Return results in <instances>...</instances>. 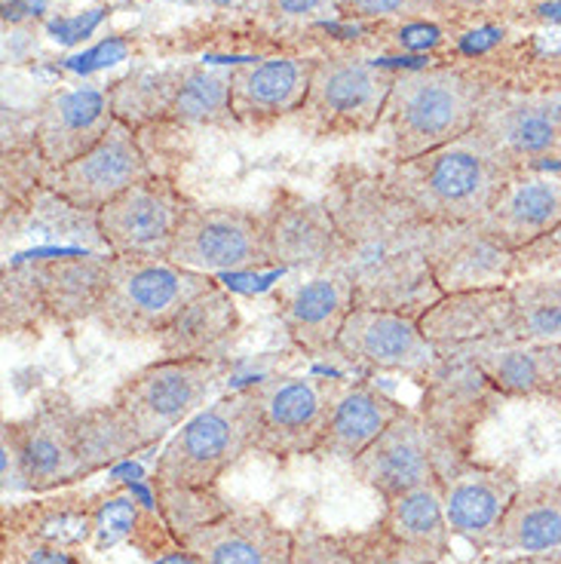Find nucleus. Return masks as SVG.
Returning a JSON list of instances; mask_svg holds the SVG:
<instances>
[{"label":"nucleus","mask_w":561,"mask_h":564,"mask_svg":"<svg viewBox=\"0 0 561 564\" xmlns=\"http://www.w3.org/2000/svg\"><path fill=\"white\" fill-rule=\"evenodd\" d=\"M325 206L337 225L344 270L356 285V307L421 316L442 295L430 270V230L380 178V172L337 166Z\"/></svg>","instance_id":"nucleus-1"},{"label":"nucleus","mask_w":561,"mask_h":564,"mask_svg":"<svg viewBox=\"0 0 561 564\" xmlns=\"http://www.w3.org/2000/svg\"><path fill=\"white\" fill-rule=\"evenodd\" d=\"M516 170L478 129L406 163H387L380 178L427 225H476Z\"/></svg>","instance_id":"nucleus-2"},{"label":"nucleus","mask_w":561,"mask_h":564,"mask_svg":"<svg viewBox=\"0 0 561 564\" xmlns=\"http://www.w3.org/2000/svg\"><path fill=\"white\" fill-rule=\"evenodd\" d=\"M488 89L457 68L396 74L380 117L387 163H406L473 132Z\"/></svg>","instance_id":"nucleus-3"},{"label":"nucleus","mask_w":561,"mask_h":564,"mask_svg":"<svg viewBox=\"0 0 561 564\" xmlns=\"http://www.w3.org/2000/svg\"><path fill=\"white\" fill-rule=\"evenodd\" d=\"M111 254L62 252L3 270L0 328L7 335L96 319Z\"/></svg>","instance_id":"nucleus-4"},{"label":"nucleus","mask_w":561,"mask_h":564,"mask_svg":"<svg viewBox=\"0 0 561 564\" xmlns=\"http://www.w3.org/2000/svg\"><path fill=\"white\" fill-rule=\"evenodd\" d=\"M77 411L65 393H46L37 409L0 426V491L56 494L89 479L77 445Z\"/></svg>","instance_id":"nucleus-5"},{"label":"nucleus","mask_w":561,"mask_h":564,"mask_svg":"<svg viewBox=\"0 0 561 564\" xmlns=\"http://www.w3.org/2000/svg\"><path fill=\"white\" fill-rule=\"evenodd\" d=\"M258 423L249 387L222 395L184 421L157 454L151 485L179 491H215L227 469L255 452Z\"/></svg>","instance_id":"nucleus-6"},{"label":"nucleus","mask_w":561,"mask_h":564,"mask_svg":"<svg viewBox=\"0 0 561 564\" xmlns=\"http://www.w3.org/2000/svg\"><path fill=\"white\" fill-rule=\"evenodd\" d=\"M218 282L169 258H117L111 254L108 285L96 323L117 340H160L179 313Z\"/></svg>","instance_id":"nucleus-7"},{"label":"nucleus","mask_w":561,"mask_h":564,"mask_svg":"<svg viewBox=\"0 0 561 564\" xmlns=\"http://www.w3.org/2000/svg\"><path fill=\"white\" fill-rule=\"evenodd\" d=\"M225 359L163 356L151 366L132 371L114 390L111 402L136 430L141 445L151 452L206 405V395L225 378Z\"/></svg>","instance_id":"nucleus-8"},{"label":"nucleus","mask_w":561,"mask_h":564,"mask_svg":"<svg viewBox=\"0 0 561 564\" xmlns=\"http://www.w3.org/2000/svg\"><path fill=\"white\" fill-rule=\"evenodd\" d=\"M341 383L335 378L273 375L249 387L255 402L258 438L255 452L270 460H295L320 452L325 423Z\"/></svg>","instance_id":"nucleus-9"},{"label":"nucleus","mask_w":561,"mask_h":564,"mask_svg":"<svg viewBox=\"0 0 561 564\" xmlns=\"http://www.w3.org/2000/svg\"><path fill=\"white\" fill-rule=\"evenodd\" d=\"M418 323L445 362H473L497 347L519 344V304L513 285L439 295Z\"/></svg>","instance_id":"nucleus-10"},{"label":"nucleus","mask_w":561,"mask_h":564,"mask_svg":"<svg viewBox=\"0 0 561 564\" xmlns=\"http://www.w3.org/2000/svg\"><path fill=\"white\" fill-rule=\"evenodd\" d=\"M473 460V457H470ZM463 464L418 409H406L350 464L353 479L375 491L380 500L414 491L442 479L451 466Z\"/></svg>","instance_id":"nucleus-11"},{"label":"nucleus","mask_w":561,"mask_h":564,"mask_svg":"<svg viewBox=\"0 0 561 564\" xmlns=\"http://www.w3.org/2000/svg\"><path fill=\"white\" fill-rule=\"evenodd\" d=\"M393 74L359 58H316L304 117L323 135L375 132L393 89Z\"/></svg>","instance_id":"nucleus-12"},{"label":"nucleus","mask_w":561,"mask_h":564,"mask_svg":"<svg viewBox=\"0 0 561 564\" xmlns=\"http://www.w3.org/2000/svg\"><path fill=\"white\" fill-rule=\"evenodd\" d=\"M194 203L166 178H144L96 215L105 252L117 258H169L175 234Z\"/></svg>","instance_id":"nucleus-13"},{"label":"nucleus","mask_w":561,"mask_h":564,"mask_svg":"<svg viewBox=\"0 0 561 564\" xmlns=\"http://www.w3.org/2000/svg\"><path fill=\"white\" fill-rule=\"evenodd\" d=\"M169 261L206 276L267 268L261 215L194 203L175 234Z\"/></svg>","instance_id":"nucleus-14"},{"label":"nucleus","mask_w":561,"mask_h":564,"mask_svg":"<svg viewBox=\"0 0 561 564\" xmlns=\"http://www.w3.org/2000/svg\"><path fill=\"white\" fill-rule=\"evenodd\" d=\"M337 356L371 371L402 375L421 387L442 366V356L421 332L418 316L380 307H353L337 338Z\"/></svg>","instance_id":"nucleus-15"},{"label":"nucleus","mask_w":561,"mask_h":564,"mask_svg":"<svg viewBox=\"0 0 561 564\" xmlns=\"http://www.w3.org/2000/svg\"><path fill=\"white\" fill-rule=\"evenodd\" d=\"M151 175L154 172L148 166L136 129L123 120H114V127L105 132V139L96 148H89L68 166L53 170L50 194L68 203L71 209L96 218L108 203Z\"/></svg>","instance_id":"nucleus-16"},{"label":"nucleus","mask_w":561,"mask_h":564,"mask_svg":"<svg viewBox=\"0 0 561 564\" xmlns=\"http://www.w3.org/2000/svg\"><path fill=\"white\" fill-rule=\"evenodd\" d=\"M261 215L267 268L323 273L335 270L341 258L337 225L325 199L277 187Z\"/></svg>","instance_id":"nucleus-17"},{"label":"nucleus","mask_w":561,"mask_h":564,"mask_svg":"<svg viewBox=\"0 0 561 564\" xmlns=\"http://www.w3.org/2000/svg\"><path fill=\"white\" fill-rule=\"evenodd\" d=\"M504 395L488 381L478 362H445L423 383L421 414L461 460H470L482 423L492 417Z\"/></svg>","instance_id":"nucleus-18"},{"label":"nucleus","mask_w":561,"mask_h":564,"mask_svg":"<svg viewBox=\"0 0 561 564\" xmlns=\"http://www.w3.org/2000/svg\"><path fill=\"white\" fill-rule=\"evenodd\" d=\"M182 546L199 564H292L298 536L261 507H227L197 524Z\"/></svg>","instance_id":"nucleus-19"},{"label":"nucleus","mask_w":561,"mask_h":564,"mask_svg":"<svg viewBox=\"0 0 561 564\" xmlns=\"http://www.w3.org/2000/svg\"><path fill=\"white\" fill-rule=\"evenodd\" d=\"M356 307V285L341 268L308 273L277 289V313L285 335L308 356L337 352V338Z\"/></svg>","instance_id":"nucleus-20"},{"label":"nucleus","mask_w":561,"mask_h":564,"mask_svg":"<svg viewBox=\"0 0 561 564\" xmlns=\"http://www.w3.org/2000/svg\"><path fill=\"white\" fill-rule=\"evenodd\" d=\"M451 536L470 543L476 552L492 550L494 534L504 522L506 509L519 494L521 479L506 466L463 460L439 479Z\"/></svg>","instance_id":"nucleus-21"},{"label":"nucleus","mask_w":561,"mask_h":564,"mask_svg":"<svg viewBox=\"0 0 561 564\" xmlns=\"http://www.w3.org/2000/svg\"><path fill=\"white\" fill-rule=\"evenodd\" d=\"M114 120L111 89L96 84L62 86L50 93L34 113V144L50 170H62L96 148Z\"/></svg>","instance_id":"nucleus-22"},{"label":"nucleus","mask_w":561,"mask_h":564,"mask_svg":"<svg viewBox=\"0 0 561 564\" xmlns=\"http://www.w3.org/2000/svg\"><path fill=\"white\" fill-rule=\"evenodd\" d=\"M476 129L504 154L513 170H528L537 160H547L561 144V93H488Z\"/></svg>","instance_id":"nucleus-23"},{"label":"nucleus","mask_w":561,"mask_h":564,"mask_svg":"<svg viewBox=\"0 0 561 564\" xmlns=\"http://www.w3.org/2000/svg\"><path fill=\"white\" fill-rule=\"evenodd\" d=\"M478 227L506 252H528L561 230V172L519 170Z\"/></svg>","instance_id":"nucleus-24"},{"label":"nucleus","mask_w":561,"mask_h":564,"mask_svg":"<svg viewBox=\"0 0 561 564\" xmlns=\"http://www.w3.org/2000/svg\"><path fill=\"white\" fill-rule=\"evenodd\" d=\"M313 58H261L230 68V111L239 127L265 129L304 108Z\"/></svg>","instance_id":"nucleus-25"},{"label":"nucleus","mask_w":561,"mask_h":564,"mask_svg":"<svg viewBox=\"0 0 561 564\" xmlns=\"http://www.w3.org/2000/svg\"><path fill=\"white\" fill-rule=\"evenodd\" d=\"M430 270L442 295L506 285L516 273V252H506L476 225H433Z\"/></svg>","instance_id":"nucleus-26"},{"label":"nucleus","mask_w":561,"mask_h":564,"mask_svg":"<svg viewBox=\"0 0 561 564\" xmlns=\"http://www.w3.org/2000/svg\"><path fill=\"white\" fill-rule=\"evenodd\" d=\"M406 409L408 405L384 393L375 383L344 381L325 423L316 457L350 466Z\"/></svg>","instance_id":"nucleus-27"},{"label":"nucleus","mask_w":561,"mask_h":564,"mask_svg":"<svg viewBox=\"0 0 561 564\" xmlns=\"http://www.w3.org/2000/svg\"><path fill=\"white\" fill-rule=\"evenodd\" d=\"M242 328L237 297L222 285L194 297L157 340L169 359H225Z\"/></svg>","instance_id":"nucleus-28"},{"label":"nucleus","mask_w":561,"mask_h":564,"mask_svg":"<svg viewBox=\"0 0 561 564\" xmlns=\"http://www.w3.org/2000/svg\"><path fill=\"white\" fill-rule=\"evenodd\" d=\"M494 552H561V479L521 481L492 543Z\"/></svg>","instance_id":"nucleus-29"},{"label":"nucleus","mask_w":561,"mask_h":564,"mask_svg":"<svg viewBox=\"0 0 561 564\" xmlns=\"http://www.w3.org/2000/svg\"><path fill=\"white\" fill-rule=\"evenodd\" d=\"M504 399L561 402V340L506 344L473 359Z\"/></svg>","instance_id":"nucleus-30"},{"label":"nucleus","mask_w":561,"mask_h":564,"mask_svg":"<svg viewBox=\"0 0 561 564\" xmlns=\"http://www.w3.org/2000/svg\"><path fill=\"white\" fill-rule=\"evenodd\" d=\"M380 522L421 564H442L451 552V528L445 519L442 488L439 481L421 485L384 500Z\"/></svg>","instance_id":"nucleus-31"},{"label":"nucleus","mask_w":561,"mask_h":564,"mask_svg":"<svg viewBox=\"0 0 561 564\" xmlns=\"http://www.w3.org/2000/svg\"><path fill=\"white\" fill-rule=\"evenodd\" d=\"M3 531L58 543V546H86L96 536V497L56 491L34 503L3 509Z\"/></svg>","instance_id":"nucleus-32"},{"label":"nucleus","mask_w":561,"mask_h":564,"mask_svg":"<svg viewBox=\"0 0 561 564\" xmlns=\"http://www.w3.org/2000/svg\"><path fill=\"white\" fill-rule=\"evenodd\" d=\"M117 543L136 546L148 558H163L169 552L182 550L179 536L172 534L157 509L144 507L129 491H111L96 497V550H111Z\"/></svg>","instance_id":"nucleus-33"},{"label":"nucleus","mask_w":561,"mask_h":564,"mask_svg":"<svg viewBox=\"0 0 561 564\" xmlns=\"http://www.w3.org/2000/svg\"><path fill=\"white\" fill-rule=\"evenodd\" d=\"M166 120L182 127H239L230 111V70L199 65L175 68Z\"/></svg>","instance_id":"nucleus-34"},{"label":"nucleus","mask_w":561,"mask_h":564,"mask_svg":"<svg viewBox=\"0 0 561 564\" xmlns=\"http://www.w3.org/2000/svg\"><path fill=\"white\" fill-rule=\"evenodd\" d=\"M292 564H421L396 540L387 524L375 522L365 531L316 534L298 540Z\"/></svg>","instance_id":"nucleus-35"},{"label":"nucleus","mask_w":561,"mask_h":564,"mask_svg":"<svg viewBox=\"0 0 561 564\" xmlns=\"http://www.w3.org/2000/svg\"><path fill=\"white\" fill-rule=\"evenodd\" d=\"M77 445H80L84 464L93 476L127 460L132 454L148 452L114 402L77 411Z\"/></svg>","instance_id":"nucleus-36"},{"label":"nucleus","mask_w":561,"mask_h":564,"mask_svg":"<svg viewBox=\"0 0 561 564\" xmlns=\"http://www.w3.org/2000/svg\"><path fill=\"white\" fill-rule=\"evenodd\" d=\"M175 68L136 70L111 86V101L117 120L136 129L151 120H166L169 99H172Z\"/></svg>","instance_id":"nucleus-37"},{"label":"nucleus","mask_w":561,"mask_h":564,"mask_svg":"<svg viewBox=\"0 0 561 564\" xmlns=\"http://www.w3.org/2000/svg\"><path fill=\"white\" fill-rule=\"evenodd\" d=\"M519 304V344L561 340V273L513 285Z\"/></svg>","instance_id":"nucleus-38"},{"label":"nucleus","mask_w":561,"mask_h":564,"mask_svg":"<svg viewBox=\"0 0 561 564\" xmlns=\"http://www.w3.org/2000/svg\"><path fill=\"white\" fill-rule=\"evenodd\" d=\"M157 494V509L163 516V522L172 528V534L182 536L187 531H194L197 524L209 522L215 516H222L227 509V503L218 497V488L215 491H179V488H154Z\"/></svg>","instance_id":"nucleus-39"},{"label":"nucleus","mask_w":561,"mask_h":564,"mask_svg":"<svg viewBox=\"0 0 561 564\" xmlns=\"http://www.w3.org/2000/svg\"><path fill=\"white\" fill-rule=\"evenodd\" d=\"M337 15L359 22H430L445 15L435 0H335Z\"/></svg>","instance_id":"nucleus-40"},{"label":"nucleus","mask_w":561,"mask_h":564,"mask_svg":"<svg viewBox=\"0 0 561 564\" xmlns=\"http://www.w3.org/2000/svg\"><path fill=\"white\" fill-rule=\"evenodd\" d=\"M0 564H84V558L68 546L3 531V536H0Z\"/></svg>","instance_id":"nucleus-41"},{"label":"nucleus","mask_w":561,"mask_h":564,"mask_svg":"<svg viewBox=\"0 0 561 564\" xmlns=\"http://www.w3.org/2000/svg\"><path fill=\"white\" fill-rule=\"evenodd\" d=\"M258 13L280 22V25H320L335 19V0H258Z\"/></svg>","instance_id":"nucleus-42"},{"label":"nucleus","mask_w":561,"mask_h":564,"mask_svg":"<svg viewBox=\"0 0 561 564\" xmlns=\"http://www.w3.org/2000/svg\"><path fill=\"white\" fill-rule=\"evenodd\" d=\"M445 15H476V19H500L521 15L533 7V0H435Z\"/></svg>","instance_id":"nucleus-43"},{"label":"nucleus","mask_w":561,"mask_h":564,"mask_svg":"<svg viewBox=\"0 0 561 564\" xmlns=\"http://www.w3.org/2000/svg\"><path fill=\"white\" fill-rule=\"evenodd\" d=\"M184 7H199V10H212V13H249L258 10V0H175Z\"/></svg>","instance_id":"nucleus-44"},{"label":"nucleus","mask_w":561,"mask_h":564,"mask_svg":"<svg viewBox=\"0 0 561 564\" xmlns=\"http://www.w3.org/2000/svg\"><path fill=\"white\" fill-rule=\"evenodd\" d=\"M478 564H561V552H543V555H525V552H516V555L485 558V562Z\"/></svg>","instance_id":"nucleus-45"}]
</instances>
